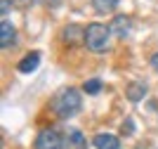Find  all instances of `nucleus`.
<instances>
[{"mask_svg": "<svg viewBox=\"0 0 158 149\" xmlns=\"http://www.w3.org/2000/svg\"><path fill=\"white\" fill-rule=\"evenodd\" d=\"M80 104H83L80 92L76 88H66V90L57 92L52 97V111H54V116H59V118H71L80 111Z\"/></svg>", "mask_w": 158, "mask_h": 149, "instance_id": "f257e3e1", "label": "nucleus"}, {"mask_svg": "<svg viewBox=\"0 0 158 149\" xmlns=\"http://www.w3.org/2000/svg\"><path fill=\"white\" fill-rule=\"evenodd\" d=\"M111 40V28L104 24H90L85 28V45L92 52H104Z\"/></svg>", "mask_w": 158, "mask_h": 149, "instance_id": "f03ea898", "label": "nucleus"}, {"mask_svg": "<svg viewBox=\"0 0 158 149\" xmlns=\"http://www.w3.org/2000/svg\"><path fill=\"white\" fill-rule=\"evenodd\" d=\"M33 149H64V137L52 128L40 130L35 142H33Z\"/></svg>", "mask_w": 158, "mask_h": 149, "instance_id": "7ed1b4c3", "label": "nucleus"}, {"mask_svg": "<svg viewBox=\"0 0 158 149\" xmlns=\"http://www.w3.org/2000/svg\"><path fill=\"white\" fill-rule=\"evenodd\" d=\"M61 137H64V149H87V140L78 128H66Z\"/></svg>", "mask_w": 158, "mask_h": 149, "instance_id": "20e7f679", "label": "nucleus"}, {"mask_svg": "<svg viewBox=\"0 0 158 149\" xmlns=\"http://www.w3.org/2000/svg\"><path fill=\"white\" fill-rule=\"evenodd\" d=\"M64 40L69 45H78V43H85V28H80L78 24H69L64 28Z\"/></svg>", "mask_w": 158, "mask_h": 149, "instance_id": "39448f33", "label": "nucleus"}, {"mask_svg": "<svg viewBox=\"0 0 158 149\" xmlns=\"http://www.w3.org/2000/svg\"><path fill=\"white\" fill-rule=\"evenodd\" d=\"M92 142L97 149H118L120 147V140L116 135H109V133H99Z\"/></svg>", "mask_w": 158, "mask_h": 149, "instance_id": "423d86ee", "label": "nucleus"}, {"mask_svg": "<svg viewBox=\"0 0 158 149\" xmlns=\"http://www.w3.org/2000/svg\"><path fill=\"white\" fill-rule=\"evenodd\" d=\"M14 43V26L10 24L7 19L0 21V45L2 47H10Z\"/></svg>", "mask_w": 158, "mask_h": 149, "instance_id": "0eeeda50", "label": "nucleus"}, {"mask_svg": "<svg viewBox=\"0 0 158 149\" xmlns=\"http://www.w3.org/2000/svg\"><path fill=\"white\" fill-rule=\"evenodd\" d=\"M38 64H40V52H28L26 57L19 62V66H17V69H19L21 73H31Z\"/></svg>", "mask_w": 158, "mask_h": 149, "instance_id": "6e6552de", "label": "nucleus"}, {"mask_svg": "<svg viewBox=\"0 0 158 149\" xmlns=\"http://www.w3.org/2000/svg\"><path fill=\"white\" fill-rule=\"evenodd\" d=\"M146 95V85L144 83H130L127 85V99L130 102H139Z\"/></svg>", "mask_w": 158, "mask_h": 149, "instance_id": "1a4fd4ad", "label": "nucleus"}, {"mask_svg": "<svg viewBox=\"0 0 158 149\" xmlns=\"http://www.w3.org/2000/svg\"><path fill=\"white\" fill-rule=\"evenodd\" d=\"M92 7L99 14H109L118 7V0H92Z\"/></svg>", "mask_w": 158, "mask_h": 149, "instance_id": "9d476101", "label": "nucleus"}, {"mask_svg": "<svg viewBox=\"0 0 158 149\" xmlns=\"http://www.w3.org/2000/svg\"><path fill=\"white\" fill-rule=\"evenodd\" d=\"M113 31L118 33L120 38H123V36H127V33H130V19H127V17H123V14H118V17L113 19Z\"/></svg>", "mask_w": 158, "mask_h": 149, "instance_id": "9b49d317", "label": "nucleus"}, {"mask_svg": "<svg viewBox=\"0 0 158 149\" xmlns=\"http://www.w3.org/2000/svg\"><path fill=\"white\" fill-rule=\"evenodd\" d=\"M99 90H102V81H97V78H92V81L85 83V92L87 95H97Z\"/></svg>", "mask_w": 158, "mask_h": 149, "instance_id": "f8f14e48", "label": "nucleus"}, {"mask_svg": "<svg viewBox=\"0 0 158 149\" xmlns=\"http://www.w3.org/2000/svg\"><path fill=\"white\" fill-rule=\"evenodd\" d=\"M0 5H2V19H7V10H10V0H2Z\"/></svg>", "mask_w": 158, "mask_h": 149, "instance_id": "ddd939ff", "label": "nucleus"}, {"mask_svg": "<svg viewBox=\"0 0 158 149\" xmlns=\"http://www.w3.org/2000/svg\"><path fill=\"white\" fill-rule=\"evenodd\" d=\"M151 66H153V71H158V55L151 57Z\"/></svg>", "mask_w": 158, "mask_h": 149, "instance_id": "4468645a", "label": "nucleus"}, {"mask_svg": "<svg viewBox=\"0 0 158 149\" xmlns=\"http://www.w3.org/2000/svg\"><path fill=\"white\" fill-rule=\"evenodd\" d=\"M125 135H132V121H127V123H125Z\"/></svg>", "mask_w": 158, "mask_h": 149, "instance_id": "2eb2a0df", "label": "nucleus"}]
</instances>
